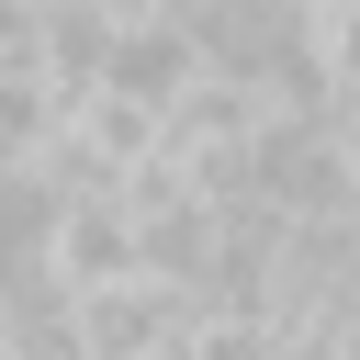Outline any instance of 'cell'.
I'll use <instances>...</instances> for the list:
<instances>
[{
  "label": "cell",
  "instance_id": "6da1fadb",
  "mask_svg": "<svg viewBox=\"0 0 360 360\" xmlns=\"http://www.w3.org/2000/svg\"><path fill=\"white\" fill-rule=\"evenodd\" d=\"M259 202L292 214V225H349L360 214V146H349V124L326 101L315 112H281L259 135Z\"/></svg>",
  "mask_w": 360,
  "mask_h": 360
},
{
  "label": "cell",
  "instance_id": "7a4b0ae2",
  "mask_svg": "<svg viewBox=\"0 0 360 360\" xmlns=\"http://www.w3.org/2000/svg\"><path fill=\"white\" fill-rule=\"evenodd\" d=\"M292 338L270 326V315H248V304H214L202 326H191V360H281Z\"/></svg>",
  "mask_w": 360,
  "mask_h": 360
}]
</instances>
